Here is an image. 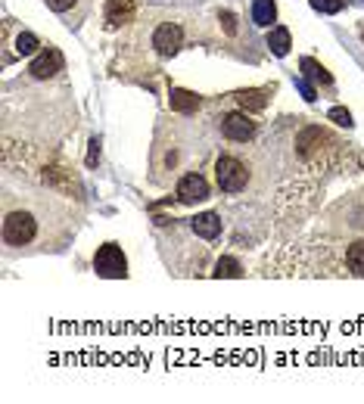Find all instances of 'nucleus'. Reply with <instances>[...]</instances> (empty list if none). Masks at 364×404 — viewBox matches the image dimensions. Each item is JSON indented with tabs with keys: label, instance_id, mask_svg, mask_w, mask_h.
I'll return each mask as SVG.
<instances>
[{
	"label": "nucleus",
	"instance_id": "9b49d317",
	"mask_svg": "<svg viewBox=\"0 0 364 404\" xmlns=\"http://www.w3.org/2000/svg\"><path fill=\"white\" fill-rule=\"evenodd\" d=\"M252 19H256V25H271L274 19H278V10H274V0H256V6H252Z\"/></svg>",
	"mask_w": 364,
	"mask_h": 404
},
{
	"label": "nucleus",
	"instance_id": "39448f33",
	"mask_svg": "<svg viewBox=\"0 0 364 404\" xmlns=\"http://www.w3.org/2000/svg\"><path fill=\"white\" fill-rule=\"evenodd\" d=\"M224 134L237 143H246L252 134H256V121L243 112H230V115H224Z\"/></svg>",
	"mask_w": 364,
	"mask_h": 404
},
{
	"label": "nucleus",
	"instance_id": "f8f14e48",
	"mask_svg": "<svg viewBox=\"0 0 364 404\" xmlns=\"http://www.w3.org/2000/svg\"><path fill=\"white\" fill-rule=\"evenodd\" d=\"M196 106H200L196 93H190V90H171V109L174 112H193Z\"/></svg>",
	"mask_w": 364,
	"mask_h": 404
},
{
	"label": "nucleus",
	"instance_id": "f3484780",
	"mask_svg": "<svg viewBox=\"0 0 364 404\" xmlns=\"http://www.w3.org/2000/svg\"><path fill=\"white\" fill-rule=\"evenodd\" d=\"M38 47V38H34V34H19V41H16V50L19 53H32V50Z\"/></svg>",
	"mask_w": 364,
	"mask_h": 404
},
{
	"label": "nucleus",
	"instance_id": "423d86ee",
	"mask_svg": "<svg viewBox=\"0 0 364 404\" xmlns=\"http://www.w3.org/2000/svg\"><path fill=\"white\" fill-rule=\"evenodd\" d=\"M178 199L181 202H202V199H209V184H206V177L202 175H184L181 177V184H178Z\"/></svg>",
	"mask_w": 364,
	"mask_h": 404
},
{
	"label": "nucleus",
	"instance_id": "a211bd4d",
	"mask_svg": "<svg viewBox=\"0 0 364 404\" xmlns=\"http://www.w3.org/2000/svg\"><path fill=\"white\" fill-rule=\"evenodd\" d=\"M78 4H82V0H47L50 10H53V13H63V16H65V13H72V6H78Z\"/></svg>",
	"mask_w": 364,
	"mask_h": 404
},
{
	"label": "nucleus",
	"instance_id": "412c9836",
	"mask_svg": "<svg viewBox=\"0 0 364 404\" xmlns=\"http://www.w3.org/2000/svg\"><path fill=\"white\" fill-rule=\"evenodd\" d=\"M221 22H224V28H228V32H234V16H230V13H221Z\"/></svg>",
	"mask_w": 364,
	"mask_h": 404
},
{
	"label": "nucleus",
	"instance_id": "6e6552de",
	"mask_svg": "<svg viewBox=\"0 0 364 404\" xmlns=\"http://www.w3.org/2000/svg\"><path fill=\"white\" fill-rule=\"evenodd\" d=\"M193 234L202 236V240H215L218 234H221V218H218L215 212H206V215H196V218L190 221Z\"/></svg>",
	"mask_w": 364,
	"mask_h": 404
},
{
	"label": "nucleus",
	"instance_id": "20e7f679",
	"mask_svg": "<svg viewBox=\"0 0 364 404\" xmlns=\"http://www.w3.org/2000/svg\"><path fill=\"white\" fill-rule=\"evenodd\" d=\"M184 44V32H181L174 22H165L156 28V34H152V47L159 50L162 56H174Z\"/></svg>",
	"mask_w": 364,
	"mask_h": 404
},
{
	"label": "nucleus",
	"instance_id": "dca6fc26",
	"mask_svg": "<svg viewBox=\"0 0 364 404\" xmlns=\"http://www.w3.org/2000/svg\"><path fill=\"white\" fill-rule=\"evenodd\" d=\"M311 6H315L318 13H327V16H333V13L343 10V0H311Z\"/></svg>",
	"mask_w": 364,
	"mask_h": 404
},
{
	"label": "nucleus",
	"instance_id": "1a4fd4ad",
	"mask_svg": "<svg viewBox=\"0 0 364 404\" xmlns=\"http://www.w3.org/2000/svg\"><path fill=\"white\" fill-rule=\"evenodd\" d=\"M346 264H349V274H352V277H364V240L349 243Z\"/></svg>",
	"mask_w": 364,
	"mask_h": 404
},
{
	"label": "nucleus",
	"instance_id": "f257e3e1",
	"mask_svg": "<svg viewBox=\"0 0 364 404\" xmlns=\"http://www.w3.org/2000/svg\"><path fill=\"white\" fill-rule=\"evenodd\" d=\"M50 234L44 230V206H25L13 196L4 202V243L10 249H50Z\"/></svg>",
	"mask_w": 364,
	"mask_h": 404
},
{
	"label": "nucleus",
	"instance_id": "9d476101",
	"mask_svg": "<svg viewBox=\"0 0 364 404\" xmlns=\"http://www.w3.org/2000/svg\"><path fill=\"white\" fill-rule=\"evenodd\" d=\"M268 47H271V53L274 56H287L290 53V32L287 28H271V32H268Z\"/></svg>",
	"mask_w": 364,
	"mask_h": 404
},
{
	"label": "nucleus",
	"instance_id": "6ab92c4d",
	"mask_svg": "<svg viewBox=\"0 0 364 404\" xmlns=\"http://www.w3.org/2000/svg\"><path fill=\"white\" fill-rule=\"evenodd\" d=\"M330 119L337 121V125H346V128L352 125V115H349L346 109H330Z\"/></svg>",
	"mask_w": 364,
	"mask_h": 404
},
{
	"label": "nucleus",
	"instance_id": "4468645a",
	"mask_svg": "<svg viewBox=\"0 0 364 404\" xmlns=\"http://www.w3.org/2000/svg\"><path fill=\"white\" fill-rule=\"evenodd\" d=\"M302 72L311 78V81H318V84H330V75H327V69H324V66H318L315 60H302Z\"/></svg>",
	"mask_w": 364,
	"mask_h": 404
},
{
	"label": "nucleus",
	"instance_id": "7ed1b4c3",
	"mask_svg": "<svg viewBox=\"0 0 364 404\" xmlns=\"http://www.w3.org/2000/svg\"><path fill=\"white\" fill-rule=\"evenodd\" d=\"M215 177L224 193H240L246 187V165L234 156H224V159H218V165H215Z\"/></svg>",
	"mask_w": 364,
	"mask_h": 404
},
{
	"label": "nucleus",
	"instance_id": "aec40b11",
	"mask_svg": "<svg viewBox=\"0 0 364 404\" xmlns=\"http://www.w3.org/2000/svg\"><path fill=\"white\" fill-rule=\"evenodd\" d=\"M100 159V140H91V156H87V165H97Z\"/></svg>",
	"mask_w": 364,
	"mask_h": 404
},
{
	"label": "nucleus",
	"instance_id": "2eb2a0df",
	"mask_svg": "<svg viewBox=\"0 0 364 404\" xmlns=\"http://www.w3.org/2000/svg\"><path fill=\"white\" fill-rule=\"evenodd\" d=\"M243 274V268H240V262H234V258H221L215 268V277H240Z\"/></svg>",
	"mask_w": 364,
	"mask_h": 404
},
{
	"label": "nucleus",
	"instance_id": "ddd939ff",
	"mask_svg": "<svg viewBox=\"0 0 364 404\" xmlns=\"http://www.w3.org/2000/svg\"><path fill=\"white\" fill-rule=\"evenodd\" d=\"M237 100L243 109H265L268 90H243V93H237Z\"/></svg>",
	"mask_w": 364,
	"mask_h": 404
},
{
	"label": "nucleus",
	"instance_id": "f03ea898",
	"mask_svg": "<svg viewBox=\"0 0 364 404\" xmlns=\"http://www.w3.org/2000/svg\"><path fill=\"white\" fill-rule=\"evenodd\" d=\"M93 271L100 277H109V280H119V277H128V258L115 243H106V246L97 249L93 255Z\"/></svg>",
	"mask_w": 364,
	"mask_h": 404
},
{
	"label": "nucleus",
	"instance_id": "0eeeda50",
	"mask_svg": "<svg viewBox=\"0 0 364 404\" xmlns=\"http://www.w3.org/2000/svg\"><path fill=\"white\" fill-rule=\"evenodd\" d=\"M32 72L34 78H50V75H56V72H63V53L56 47H47L44 53L38 56V60L32 62Z\"/></svg>",
	"mask_w": 364,
	"mask_h": 404
}]
</instances>
